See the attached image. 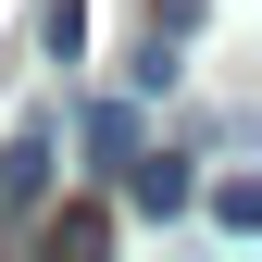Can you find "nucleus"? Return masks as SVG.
<instances>
[{"label": "nucleus", "instance_id": "1", "mask_svg": "<svg viewBox=\"0 0 262 262\" xmlns=\"http://www.w3.org/2000/svg\"><path fill=\"white\" fill-rule=\"evenodd\" d=\"M113 175H125V200H138V212H187V200H200V175H187V150H125Z\"/></svg>", "mask_w": 262, "mask_h": 262}, {"label": "nucleus", "instance_id": "2", "mask_svg": "<svg viewBox=\"0 0 262 262\" xmlns=\"http://www.w3.org/2000/svg\"><path fill=\"white\" fill-rule=\"evenodd\" d=\"M38 187H50V125H25V138L0 150V200H13V212H38Z\"/></svg>", "mask_w": 262, "mask_h": 262}, {"label": "nucleus", "instance_id": "3", "mask_svg": "<svg viewBox=\"0 0 262 262\" xmlns=\"http://www.w3.org/2000/svg\"><path fill=\"white\" fill-rule=\"evenodd\" d=\"M38 50L50 62H88V0H50V13H38Z\"/></svg>", "mask_w": 262, "mask_h": 262}, {"label": "nucleus", "instance_id": "4", "mask_svg": "<svg viewBox=\"0 0 262 262\" xmlns=\"http://www.w3.org/2000/svg\"><path fill=\"white\" fill-rule=\"evenodd\" d=\"M212 225H225V237H250V225H262V187H250V175H225V187H212Z\"/></svg>", "mask_w": 262, "mask_h": 262}, {"label": "nucleus", "instance_id": "5", "mask_svg": "<svg viewBox=\"0 0 262 262\" xmlns=\"http://www.w3.org/2000/svg\"><path fill=\"white\" fill-rule=\"evenodd\" d=\"M50 250H75V262H88V250H113V212H62V225H50Z\"/></svg>", "mask_w": 262, "mask_h": 262}]
</instances>
